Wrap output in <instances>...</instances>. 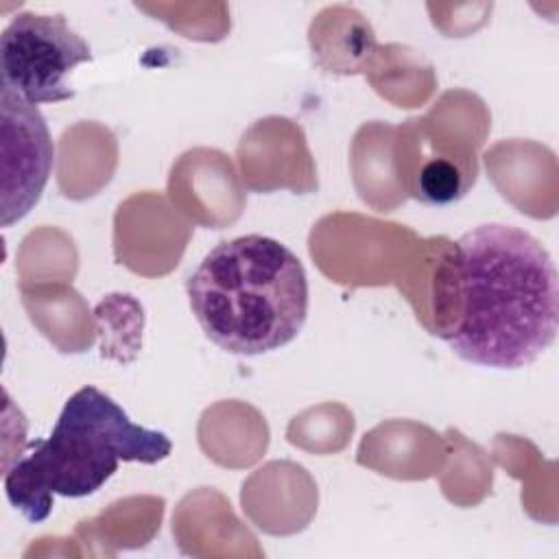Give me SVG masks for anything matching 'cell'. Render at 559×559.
<instances>
[{
  "label": "cell",
  "instance_id": "obj_3",
  "mask_svg": "<svg viewBox=\"0 0 559 559\" xmlns=\"http://www.w3.org/2000/svg\"><path fill=\"white\" fill-rule=\"evenodd\" d=\"M173 450L162 430L133 424L118 402L96 386L74 391L46 439L4 474L9 502L33 524L52 511V498H85L98 491L120 463L155 465Z\"/></svg>",
  "mask_w": 559,
  "mask_h": 559
},
{
  "label": "cell",
  "instance_id": "obj_1",
  "mask_svg": "<svg viewBox=\"0 0 559 559\" xmlns=\"http://www.w3.org/2000/svg\"><path fill=\"white\" fill-rule=\"evenodd\" d=\"M459 314L441 332L452 352L480 367L520 369L542 356L557 334V271L528 231L485 223L456 240Z\"/></svg>",
  "mask_w": 559,
  "mask_h": 559
},
{
  "label": "cell",
  "instance_id": "obj_5",
  "mask_svg": "<svg viewBox=\"0 0 559 559\" xmlns=\"http://www.w3.org/2000/svg\"><path fill=\"white\" fill-rule=\"evenodd\" d=\"M2 109V227L22 221L50 177L55 146L37 109L0 87Z\"/></svg>",
  "mask_w": 559,
  "mask_h": 559
},
{
  "label": "cell",
  "instance_id": "obj_4",
  "mask_svg": "<svg viewBox=\"0 0 559 559\" xmlns=\"http://www.w3.org/2000/svg\"><path fill=\"white\" fill-rule=\"evenodd\" d=\"M92 57L90 44L61 13L22 11L0 35V87L31 105L61 103L74 96L68 76Z\"/></svg>",
  "mask_w": 559,
  "mask_h": 559
},
{
  "label": "cell",
  "instance_id": "obj_2",
  "mask_svg": "<svg viewBox=\"0 0 559 559\" xmlns=\"http://www.w3.org/2000/svg\"><path fill=\"white\" fill-rule=\"evenodd\" d=\"M205 336L238 356L288 345L308 317V277L280 240L249 234L218 242L186 280Z\"/></svg>",
  "mask_w": 559,
  "mask_h": 559
}]
</instances>
